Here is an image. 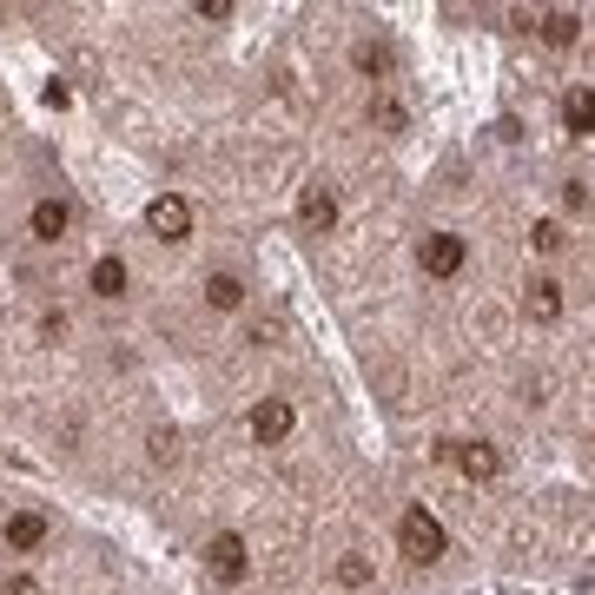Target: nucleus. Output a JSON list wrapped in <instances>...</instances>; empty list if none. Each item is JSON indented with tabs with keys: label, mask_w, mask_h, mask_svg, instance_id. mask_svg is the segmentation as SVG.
I'll use <instances>...</instances> for the list:
<instances>
[{
	"label": "nucleus",
	"mask_w": 595,
	"mask_h": 595,
	"mask_svg": "<svg viewBox=\"0 0 595 595\" xmlns=\"http://www.w3.org/2000/svg\"><path fill=\"white\" fill-rule=\"evenodd\" d=\"M444 457H450L470 484H497V477H503V450H497V444H444Z\"/></svg>",
	"instance_id": "obj_7"
},
{
	"label": "nucleus",
	"mask_w": 595,
	"mask_h": 595,
	"mask_svg": "<svg viewBox=\"0 0 595 595\" xmlns=\"http://www.w3.org/2000/svg\"><path fill=\"white\" fill-rule=\"evenodd\" d=\"M417 258H424V278H457L464 258H470V238H464V232H431V238L417 245Z\"/></svg>",
	"instance_id": "obj_2"
},
{
	"label": "nucleus",
	"mask_w": 595,
	"mask_h": 595,
	"mask_svg": "<svg viewBox=\"0 0 595 595\" xmlns=\"http://www.w3.org/2000/svg\"><path fill=\"white\" fill-rule=\"evenodd\" d=\"M0 536H7V550H13V556H33V550L46 543V517H40V510H13Z\"/></svg>",
	"instance_id": "obj_10"
},
{
	"label": "nucleus",
	"mask_w": 595,
	"mask_h": 595,
	"mask_svg": "<svg viewBox=\"0 0 595 595\" xmlns=\"http://www.w3.org/2000/svg\"><path fill=\"white\" fill-rule=\"evenodd\" d=\"M563 132H576V139L595 132V86H570L563 93Z\"/></svg>",
	"instance_id": "obj_11"
},
{
	"label": "nucleus",
	"mask_w": 595,
	"mask_h": 595,
	"mask_svg": "<svg viewBox=\"0 0 595 595\" xmlns=\"http://www.w3.org/2000/svg\"><path fill=\"white\" fill-rule=\"evenodd\" d=\"M351 66H358V73H371V79H384V73H391V46H371V40H364V46L351 53Z\"/></svg>",
	"instance_id": "obj_15"
},
{
	"label": "nucleus",
	"mask_w": 595,
	"mask_h": 595,
	"mask_svg": "<svg viewBox=\"0 0 595 595\" xmlns=\"http://www.w3.org/2000/svg\"><path fill=\"white\" fill-rule=\"evenodd\" d=\"M291 424H298L291 397H258V404H252V417H245V431H252L258 444H285V437H291Z\"/></svg>",
	"instance_id": "obj_4"
},
{
	"label": "nucleus",
	"mask_w": 595,
	"mask_h": 595,
	"mask_svg": "<svg viewBox=\"0 0 595 595\" xmlns=\"http://www.w3.org/2000/svg\"><path fill=\"white\" fill-rule=\"evenodd\" d=\"M397 550L417 563V570H431V563H444V550H450V536H444V523L424 510V503H411L404 517H397Z\"/></svg>",
	"instance_id": "obj_1"
},
{
	"label": "nucleus",
	"mask_w": 595,
	"mask_h": 595,
	"mask_svg": "<svg viewBox=\"0 0 595 595\" xmlns=\"http://www.w3.org/2000/svg\"><path fill=\"white\" fill-rule=\"evenodd\" d=\"M205 570H212L219 583H245V570H252V550H245V536L219 530V536L205 543Z\"/></svg>",
	"instance_id": "obj_5"
},
{
	"label": "nucleus",
	"mask_w": 595,
	"mask_h": 595,
	"mask_svg": "<svg viewBox=\"0 0 595 595\" xmlns=\"http://www.w3.org/2000/svg\"><path fill=\"white\" fill-rule=\"evenodd\" d=\"M371 119H378V126H384V132H404V126H411V119H404V106H397V99H378V106H371Z\"/></svg>",
	"instance_id": "obj_17"
},
{
	"label": "nucleus",
	"mask_w": 595,
	"mask_h": 595,
	"mask_svg": "<svg viewBox=\"0 0 595 595\" xmlns=\"http://www.w3.org/2000/svg\"><path fill=\"white\" fill-rule=\"evenodd\" d=\"M338 583H344V589H364V583H371V563H364V556H344V563H338Z\"/></svg>",
	"instance_id": "obj_18"
},
{
	"label": "nucleus",
	"mask_w": 595,
	"mask_h": 595,
	"mask_svg": "<svg viewBox=\"0 0 595 595\" xmlns=\"http://www.w3.org/2000/svg\"><path fill=\"white\" fill-rule=\"evenodd\" d=\"M146 450H152V464H172V457H179V437H172V431H152Z\"/></svg>",
	"instance_id": "obj_19"
},
{
	"label": "nucleus",
	"mask_w": 595,
	"mask_h": 595,
	"mask_svg": "<svg viewBox=\"0 0 595 595\" xmlns=\"http://www.w3.org/2000/svg\"><path fill=\"white\" fill-rule=\"evenodd\" d=\"M205 305H212V311H238V305H245V278H238V272H212V278H205Z\"/></svg>",
	"instance_id": "obj_13"
},
{
	"label": "nucleus",
	"mask_w": 595,
	"mask_h": 595,
	"mask_svg": "<svg viewBox=\"0 0 595 595\" xmlns=\"http://www.w3.org/2000/svg\"><path fill=\"white\" fill-rule=\"evenodd\" d=\"M530 245H536V252H563L570 238H563V225H556V219H536V232H530Z\"/></svg>",
	"instance_id": "obj_16"
},
{
	"label": "nucleus",
	"mask_w": 595,
	"mask_h": 595,
	"mask_svg": "<svg viewBox=\"0 0 595 595\" xmlns=\"http://www.w3.org/2000/svg\"><path fill=\"white\" fill-rule=\"evenodd\" d=\"M146 225H152V238H166V245H185V238H192V205H185L179 192H159V199L146 205Z\"/></svg>",
	"instance_id": "obj_3"
},
{
	"label": "nucleus",
	"mask_w": 595,
	"mask_h": 595,
	"mask_svg": "<svg viewBox=\"0 0 595 595\" xmlns=\"http://www.w3.org/2000/svg\"><path fill=\"white\" fill-rule=\"evenodd\" d=\"M543 40H550L556 53H563V46H576V40H583V13H576V7H556V13H543Z\"/></svg>",
	"instance_id": "obj_12"
},
{
	"label": "nucleus",
	"mask_w": 595,
	"mask_h": 595,
	"mask_svg": "<svg viewBox=\"0 0 595 595\" xmlns=\"http://www.w3.org/2000/svg\"><path fill=\"white\" fill-rule=\"evenodd\" d=\"M298 225L325 238V232L338 225V185H325V179H311V185L298 192Z\"/></svg>",
	"instance_id": "obj_6"
},
{
	"label": "nucleus",
	"mask_w": 595,
	"mask_h": 595,
	"mask_svg": "<svg viewBox=\"0 0 595 595\" xmlns=\"http://www.w3.org/2000/svg\"><path fill=\"white\" fill-rule=\"evenodd\" d=\"M523 318H530V325H556V318H563V285H556V278H530Z\"/></svg>",
	"instance_id": "obj_9"
},
{
	"label": "nucleus",
	"mask_w": 595,
	"mask_h": 595,
	"mask_svg": "<svg viewBox=\"0 0 595 595\" xmlns=\"http://www.w3.org/2000/svg\"><path fill=\"white\" fill-rule=\"evenodd\" d=\"M192 13H199V20H232V0H199Z\"/></svg>",
	"instance_id": "obj_20"
},
{
	"label": "nucleus",
	"mask_w": 595,
	"mask_h": 595,
	"mask_svg": "<svg viewBox=\"0 0 595 595\" xmlns=\"http://www.w3.org/2000/svg\"><path fill=\"white\" fill-rule=\"evenodd\" d=\"M93 291L99 298H126V258H99L93 265Z\"/></svg>",
	"instance_id": "obj_14"
},
{
	"label": "nucleus",
	"mask_w": 595,
	"mask_h": 595,
	"mask_svg": "<svg viewBox=\"0 0 595 595\" xmlns=\"http://www.w3.org/2000/svg\"><path fill=\"white\" fill-rule=\"evenodd\" d=\"M66 225H73V205H66V199H40V205L26 212V232H33L40 245H60Z\"/></svg>",
	"instance_id": "obj_8"
},
{
	"label": "nucleus",
	"mask_w": 595,
	"mask_h": 595,
	"mask_svg": "<svg viewBox=\"0 0 595 595\" xmlns=\"http://www.w3.org/2000/svg\"><path fill=\"white\" fill-rule=\"evenodd\" d=\"M0 595H40V583H33V576H7V589Z\"/></svg>",
	"instance_id": "obj_21"
}]
</instances>
